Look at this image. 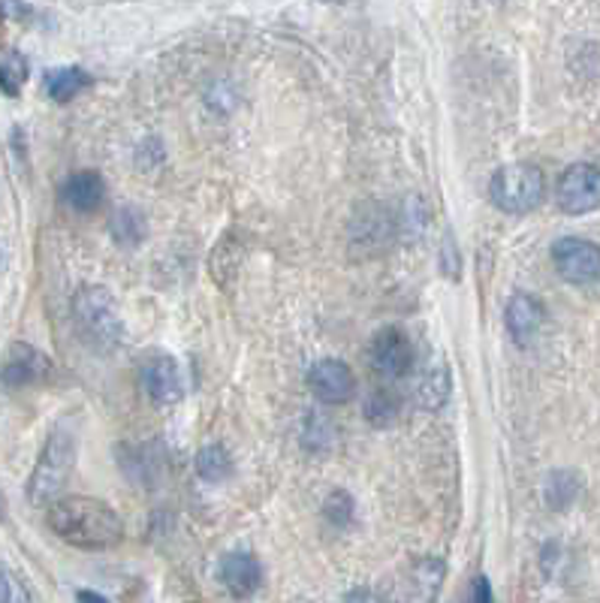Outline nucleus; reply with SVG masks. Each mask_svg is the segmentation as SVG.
Masks as SVG:
<instances>
[{"mask_svg":"<svg viewBox=\"0 0 600 603\" xmlns=\"http://www.w3.org/2000/svg\"><path fill=\"white\" fill-rule=\"evenodd\" d=\"M46 510V522L55 538L76 550H112L124 538V519L97 498L64 495L51 501Z\"/></svg>","mask_w":600,"mask_h":603,"instance_id":"1","label":"nucleus"},{"mask_svg":"<svg viewBox=\"0 0 600 603\" xmlns=\"http://www.w3.org/2000/svg\"><path fill=\"white\" fill-rule=\"evenodd\" d=\"M73 468H76V437L67 429H55L27 480V501L34 507H49L51 501L61 498Z\"/></svg>","mask_w":600,"mask_h":603,"instance_id":"2","label":"nucleus"},{"mask_svg":"<svg viewBox=\"0 0 600 603\" xmlns=\"http://www.w3.org/2000/svg\"><path fill=\"white\" fill-rule=\"evenodd\" d=\"M73 314L82 335L88 338L91 345L100 350H116L124 341V321L112 293L106 287L88 284L79 287V293L73 296Z\"/></svg>","mask_w":600,"mask_h":603,"instance_id":"3","label":"nucleus"},{"mask_svg":"<svg viewBox=\"0 0 600 603\" xmlns=\"http://www.w3.org/2000/svg\"><path fill=\"white\" fill-rule=\"evenodd\" d=\"M489 196L507 215H528V212H535L543 203L547 179H543V172L535 164H513V167L499 169L492 176Z\"/></svg>","mask_w":600,"mask_h":603,"instance_id":"4","label":"nucleus"},{"mask_svg":"<svg viewBox=\"0 0 600 603\" xmlns=\"http://www.w3.org/2000/svg\"><path fill=\"white\" fill-rule=\"evenodd\" d=\"M555 203L564 215H588L600 208V169L595 164H574L555 184Z\"/></svg>","mask_w":600,"mask_h":603,"instance_id":"5","label":"nucleus"},{"mask_svg":"<svg viewBox=\"0 0 600 603\" xmlns=\"http://www.w3.org/2000/svg\"><path fill=\"white\" fill-rule=\"evenodd\" d=\"M552 266L567 284H595L600 278V248L588 239H559L552 244Z\"/></svg>","mask_w":600,"mask_h":603,"instance_id":"6","label":"nucleus"},{"mask_svg":"<svg viewBox=\"0 0 600 603\" xmlns=\"http://www.w3.org/2000/svg\"><path fill=\"white\" fill-rule=\"evenodd\" d=\"M398 232L396 215L386 206H377V203H369L362 206L353 215V224H350V244L357 248L359 254H377L393 244Z\"/></svg>","mask_w":600,"mask_h":603,"instance_id":"7","label":"nucleus"},{"mask_svg":"<svg viewBox=\"0 0 600 603\" xmlns=\"http://www.w3.org/2000/svg\"><path fill=\"white\" fill-rule=\"evenodd\" d=\"M369 365L386 381H398L410 372L413 365V345L410 338L396 326H386L371 338Z\"/></svg>","mask_w":600,"mask_h":603,"instance_id":"8","label":"nucleus"},{"mask_svg":"<svg viewBox=\"0 0 600 603\" xmlns=\"http://www.w3.org/2000/svg\"><path fill=\"white\" fill-rule=\"evenodd\" d=\"M142 386L145 396L152 398L154 408H172L184 396V381H181L179 362L169 353H152L142 362Z\"/></svg>","mask_w":600,"mask_h":603,"instance_id":"9","label":"nucleus"},{"mask_svg":"<svg viewBox=\"0 0 600 603\" xmlns=\"http://www.w3.org/2000/svg\"><path fill=\"white\" fill-rule=\"evenodd\" d=\"M51 377V360L46 353H39L37 347L22 345L15 341L3 360V369H0V381L10 389H22V386L43 384Z\"/></svg>","mask_w":600,"mask_h":603,"instance_id":"10","label":"nucleus"},{"mask_svg":"<svg viewBox=\"0 0 600 603\" xmlns=\"http://www.w3.org/2000/svg\"><path fill=\"white\" fill-rule=\"evenodd\" d=\"M308 386L311 393L323 401V405H345L353 396V372L350 365L341 360H320L311 374H308Z\"/></svg>","mask_w":600,"mask_h":603,"instance_id":"11","label":"nucleus"},{"mask_svg":"<svg viewBox=\"0 0 600 603\" xmlns=\"http://www.w3.org/2000/svg\"><path fill=\"white\" fill-rule=\"evenodd\" d=\"M217 579L224 582V589L236 594V598H248L254 594L260 579H263V567L256 562L254 552L248 550H236L227 552L217 565Z\"/></svg>","mask_w":600,"mask_h":603,"instance_id":"12","label":"nucleus"},{"mask_svg":"<svg viewBox=\"0 0 600 603\" xmlns=\"http://www.w3.org/2000/svg\"><path fill=\"white\" fill-rule=\"evenodd\" d=\"M543 321H547V309L537 296L516 293L507 302V329L519 345H531L535 335L543 329Z\"/></svg>","mask_w":600,"mask_h":603,"instance_id":"13","label":"nucleus"},{"mask_svg":"<svg viewBox=\"0 0 600 603\" xmlns=\"http://www.w3.org/2000/svg\"><path fill=\"white\" fill-rule=\"evenodd\" d=\"M61 196H64V203L79 215H91V212H97L103 206V200H106V188H103V179L97 172H76V176H70L64 181V188H61Z\"/></svg>","mask_w":600,"mask_h":603,"instance_id":"14","label":"nucleus"},{"mask_svg":"<svg viewBox=\"0 0 600 603\" xmlns=\"http://www.w3.org/2000/svg\"><path fill=\"white\" fill-rule=\"evenodd\" d=\"M449 389H453L449 369L437 360L429 372L422 374L420 384H417V405H420L422 411H441L447 405Z\"/></svg>","mask_w":600,"mask_h":603,"instance_id":"15","label":"nucleus"},{"mask_svg":"<svg viewBox=\"0 0 600 603\" xmlns=\"http://www.w3.org/2000/svg\"><path fill=\"white\" fill-rule=\"evenodd\" d=\"M242 257H244L242 242L227 232V236L217 242L215 251H212V260H208V269H212V278H215L217 287H224V290H227V287L236 281V272H239V266H242Z\"/></svg>","mask_w":600,"mask_h":603,"instance_id":"16","label":"nucleus"},{"mask_svg":"<svg viewBox=\"0 0 600 603\" xmlns=\"http://www.w3.org/2000/svg\"><path fill=\"white\" fill-rule=\"evenodd\" d=\"M109 232H112V239L121 248H140L148 239V220H145L140 208L121 206L109 220Z\"/></svg>","mask_w":600,"mask_h":603,"instance_id":"17","label":"nucleus"},{"mask_svg":"<svg viewBox=\"0 0 600 603\" xmlns=\"http://www.w3.org/2000/svg\"><path fill=\"white\" fill-rule=\"evenodd\" d=\"M91 85V76L79 67H61V70H51L49 79H46V91L55 104H67L73 100L79 91H85Z\"/></svg>","mask_w":600,"mask_h":603,"instance_id":"18","label":"nucleus"},{"mask_svg":"<svg viewBox=\"0 0 600 603\" xmlns=\"http://www.w3.org/2000/svg\"><path fill=\"white\" fill-rule=\"evenodd\" d=\"M401 417V398H398L396 389H374L365 401V420H369L374 429H389V425L398 423Z\"/></svg>","mask_w":600,"mask_h":603,"instance_id":"19","label":"nucleus"},{"mask_svg":"<svg viewBox=\"0 0 600 603\" xmlns=\"http://www.w3.org/2000/svg\"><path fill=\"white\" fill-rule=\"evenodd\" d=\"M196 474L208 483H224L232 474V459L220 444H208L196 453Z\"/></svg>","mask_w":600,"mask_h":603,"instance_id":"20","label":"nucleus"},{"mask_svg":"<svg viewBox=\"0 0 600 603\" xmlns=\"http://www.w3.org/2000/svg\"><path fill=\"white\" fill-rule=\"evenodd\" d=\"M333 423L323 417L320 411H311L305 417V429H302V444H305L308 453H326L333 447Z\"/></svg>","mask_w":600,"mask_h":603,"instance_id":"21","label":"nucleus"},{"mask_svg":"<svg viewBox=\"0 0 600 603\" xmlns=\"http://www.w3.org/2000/svg\"><path fill=\"white\" fill-rule=\"evenodd\" d=\"M27 79V64L22 55L7 52L0 55V91L7 94V97H19V91L25 85Z\"/></svg>","mask_w":600,"mask_h":603,"instance_id":"22","label":"nucleus"},{"mask_svg":"<svg viewBox=\"0 0 600 603\" xmlns=\"http://www.w3.org/2000/svg\"><path fill=\"white\" fill-rule=\"evenodd\" d=\"M576 495H579V477L571 474V471H555L550 477V483H547V501H550L555 510L571 507Z\"/></svg>","mask_w":600,"mask_h":603,"instance_id":"23","label":"nucleus"},{"mask_svg":"<svg viewBox=\"0 0 600 603\" xmlns=\"http://www.w3.org/2000/svg\"><path fill=\"white\" fill-rule=\"evenodd\" d=\"M323 516L329 519V526L347 528L353 519V498L341 489H335V492H329V498L323 501Z\"/></svg>","mask_w":600,"mask_h":603,"instance_id":"24","label":"nucleus"},{"mask_svg":"<svg viewBox=\"0 0 600 603\" xmlns=\"http://www.w3.org/2000/svg\"><path fill=\"white\" fill-rule=\"evenodd\" d=\"M413 579H417V586L425 598H434V591L441 586V579H444V562H437V558H422L413 567Z\"/></svg>","mask_w":600,"mask_h":603,"instance_id":"25","label":"nucleus"},{"mask_svg":"<svg viewBox=\"0 0 600 603\" xmlns=\"http://www.w3.org/2000/svg\"><path fill=\"white\" fill-rule=\"evenodd\" d=\"M441 272L447 275V278H453V281H459L461 275V260H459V248H456V242L453 239H444V244H441Z\"/></svg>","mask_w":600,"mask_h":603,"instance_id":"26","label":"nucleus"},{"mask_svg":"<svg viewBox=\"0 0 600 603\" xmlns=\"http://www.w3.org/2000/svg\"><path fill=\"white\" fill-rule=\"evenodd\" d=\"M15 601H31V594L22 589V582H19L13 574L0 570V603H15Z\"/></svg>","mask_w":600,"mask_h":603,"instance_id":"27","label":"nucleus"},{"mask_svg":"<svg viewBox=\"0 0 600 603\" xmlns=\"http://www.w3.org/2000/svg\"><path fill=\"white\" fill-rule=\"evenodd\" d=\"M471 601L477 603H489L492 601V589H489V579L477 577L471 582Z\"/></svg>","mask_w":600,"mask_h":603,"instance_id":"28","label":"nucleus"},{"mask_svg":"<svg viewBox=\"0 0 600 603\" xmlns=\"http://www.w3.org/2000/svg\"><path fill=\"white\" fill-rule=\"evenodd\" d=\"M79 601H106L103 594H94V591H79Z\"/></svg>","mask_w":600,"mask_h":603,"instance_id":"29","label":"nucleus"},{"mask_svg":"<svg viewBox=\"0 0 600 603\" xmlns=\"http://www.w3.org/2000/svg\"><path fill=\"white\" fill-rule=\"evenodd\" d=\"M333 3H345V0H333Z\"/></svg>","mask_w":600,"mask_h":603,"instance_id":"30","label":"nucleus"},{"mask_svg":"<svg viewBox=\"0 0 600 603\" xmlns=\"http://www.w3.org/2000/svg\"><path fill=\"white\" fill-rule=\"evenodd\" d=\"M0 507H3V504H0ZM0 514H3V510H0Z\"/></svg>","mask_w":600,"mask_h":603,"instance_id":"31","label":"nucleus"}]
</instances>
